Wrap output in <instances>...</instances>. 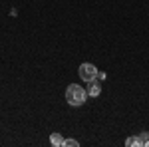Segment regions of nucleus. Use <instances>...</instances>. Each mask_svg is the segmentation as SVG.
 <instances>
[{
	"label": "nucleus",
	"mask_w": 149,
	"mask_h": 147,
	"mask_svg": "<svg viewBox=\"0 0 149 147\" xmlns=\"http://www.w3.org/2000/svg\"><path fill=\"white\" fill-rule=\"evenodd\" d=\"M88 84H90V86H88V93H90V95L95 98V95L102 93V84H100L97 79H92V82H88Z\"/></svg>",
	"instance_id": "7ed1b4c3"
},
{
	"label": "nucleus",
	"mask_w": 149,
	"mask_h": 147,
	"mask_svg": "<svg viewBox=\"0 0 149 147\" xmlns=\"http://www.w3.org/2000/svg\"><path fill=\"white\" fill-rule=\"evenodd\" d=\"M125 145H129V147H131V145H139L137 137H129V139H127V141H125Z\"/></svg>",
	"instance_id": "0eeeda50"
},
{
	"label": "nucleus",
	"mask_w": 149,
	"mask_h": 147,
	"mask_svg": "<svg viewBox=\"0 0 149 147\" xmlns=\"http://www.w3.org/2000/svg\"><path fill=\"white\" fill-rule=\"evenodd\" d=\"M100 76L97 74V68L93 66V64H81L80 66V78L84 79V82H92V79H95Z\"/></svg>",
	"instance_id": "f03ea898"
},
{
	"label": "nucleus",
	"mask_w": 149,
	"mask_h": 147,
	"mask_svg": "<svg viewBox=\"0 0 149 147\" xmlns=\"http://www.w3.org/2000/svg\"><path fill=\"white\" fill-rule=\"evenodd\" d=\"M66 100H68L70 105L78 107V105H84L86 103V90L81 86H76V84H70L68 90H66Z\"/></svg>",
	"instance_id": "f257e3e1"
},
{
	"label": "nucleus",
	"mask_w": 149,
	"mask_h": 147,
	"mask_svg": "<svg viewBox=\"0 0 149 147\" xmlns=\"http://www.w3.org/2000/svg\"><path fill=\"white\" fill-rule=\"evenodd\" d=\"M147 145H149V143H147Z\"/></svg>",
	"instance_id": "6e6552de"
},
{
	"label": "nucleus",
	"mask_w": 149,
	"mask_h": 147,
	"mask_svg": "<svg viewBox=\"0 0 149 147\" xmlns=\"http://www.w3.org/2000/svg\"><path fill=\"white\" fill-rule=\"evenodd\" d=\"M50 143L54 147H60V145H64V139H62L60 133H52V135H50Z\"/></svg>",
	"instance_id": "20e7f679"
},
{
	"label": "nucleus",
	"mask_w": 149,
	"mask_h": 147,
	"mask_svg": "<svg viewBox=\"0 0 149 147\" xmlns=\"http://www.w3.org/2000/svg\"><path fill=\"white\" fill-rule=\"evenodd\" d=\"M137 141H139V145H147V143H149V133H147V131H143V133L137 137Z\"/></svg>",
	"instance_id": "39448f33"
},
{
	"label": "nucleus",
	"mask_w": 149,
	"mask_h": 147,
	"mask_svg": "<svg viewBox=\"0 0 149 147\" xmlns=\"http://www.w3.org/2000/svg\"><path fill=\"white\" fill-rule=\"evenodd\" d=\"M64 145H66V147H78L80 143H78L76 139H66V141H64Z\"/></svg>",
	"instance_id": "423d86ee"
}]
</instances>
